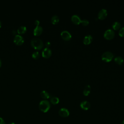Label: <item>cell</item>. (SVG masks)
Listing matches in <instances>:
<instances>
[{"label": "cell", "mask_w": 124, "mask_h": 124, "mask_svg": "<svg viewBox=\"0 0 124 124\" xmlns=\"http://www.w3.org/2000/svg\"><path fill=\"white\" fill-rule=\"evenodd\" d=\"M31 46L35 49H40L43 46V42L41 39L38 38H33L31 42Z\"/></svg>", "instance_id": "6da1fadb"}, {"label": "cell", "mask_w": 124, "mask_h": 124, "mask_svg": "<svg viewBox=\"0 0 124 124\" xmlns=\"http://www.w3.org/2000/svg\"><path fill=\"white\" fill-rule=\"evenodd\" d=\"M50 105L48 101L46 100H43L40 102L39 104V109L43 112H46L50 108Z\"/></svg>", "instance_id": "7a4b0ae2"}, {"label": "cell", "mask_w": 124, "mask_h": 124, "mask_svg": "<svg viewBox=\"0 0 124 124\" xmlns=\"http://www.w3.org/2000/svg\"><path fill=\"white\" fill-rule=\"evenodd\" d=\"M113 56V54L112 52L110 51H106L102 54L101 59L103 61L109 62L112 60Z\"/></svg>", "instance_id": "3957f363"}, {"label": "cell", "mask_w": 124, "mask_h": 124, "mask_svg": "<svg viewBox=\"0 0 124 124\" xmlns=\"http://www.w3.org/2000/svg\"><path fill=\"white\" fill-rule=\"evenodd\" d=\"M115 35L114 31L110 29L107 30L104 33V37L108 40H110L112 39Z\"/></svg>", "instance_id": "277c9868"}, {"label": "cell", "mask_w": 124, "mask_h": 124, "mask_svg": "<svg viewBox=\"0 0 124 124\" xmlns=\"http://www.w3.org/2000/svg\"><path fill=\"white\" fill-rule=\"evenodd\" d=\"M24 38L21 35L19 34H16L14 38V42L16 45H21L24 43Z\"/></svg>", "instance_id": "5b68a950"}, {"label": "cell", "mask_w": 124, "mask_h": 124, "mask_svg": "<svg viewBox=\"0 0 124 124\" xmlns=\"http://www.w3.org/2000/svg\"><path fill=\"white\" fill-rule=\"evenodd\" d=\"M61 36L62 38L65 41L70 40L72 37V35L71 33L67 31H62L61 33Z\"/></svg>", "instance_id": "8992f818"}, {"label": "cell", "mask_w": 124, "mask_h": 124, "mask_svg": "<svg viewBox=\"0 0 124 124\" xmlns=\"http://www.w3.org/2000/svg\"><path fill=\"white\" fill-rule=\"evenodd\" d=\"M108 12L106 9H102L98 13V18L101 20L105 19L107 16Z\"/></svg>", "instance_id": "52a82bcc"}, {"label": "cell", "mask_w": 124, "mask_h": 124, "mask_svg": "<svg viewBox=\"0 0 124 124\" xmlns=\"http://www.w3.org/2000/svg\"><path fill=\"white\" fill-rule=\"evenodd\" d=\"M52 52L51 49L48 47H45L42 51V56L46 58H48L51 55Z\"/></svg>", "instance_id": "ba28073f"}, {"label": "cell", "mask_w": 124, "mask_h": 124, "mask_svg": "<svg viewBox=\"0 0 124 124\" xmlns=\"http://www.w3.org/2000/svg\"><path fill=\"white\" fill-rule=\"evenodd\" d=\"M59 115L62 117H67L69 115V112L66 108H61L59 111Z\"/></svg>", "instance_id": "9c48e42d"}, {"label": "cell", "mask_w": 124, "mask_h": 124, "mask_svg": "<svg viewBox=\"0 0 124 124\" xmlns=\"http://www.w3.org/2000/svg\"><path fill=\"white\" fill-rule=\"evenodd\" d=\"M80 106L82 109L86 110H88L90 108L91 105L89 102L85 100V101H82L80 103Z\"/></svg>", "instance_id": "30bf717a"}, {"label": "cell", "mask_w": 124, "mask_h": 124, "mask_svg": "<svg viewBox=\"0 0 124 124\" xmlns=\"http://www.w3.org/2000/svg\"><path fill=\"white\" fill-rule=\"evenodd\" d=\"M71 20L73 23L76 25H78L81 22V19L80 17L77 15H73L71 16Z\"/></svg>", "instance_id": "8fae6325"}, {"label": "cell", "mask_w": 124, "mask_h": 124, "mask_svg": "<svg viewBox=\"0 0 124 124\" xmlns=\"http://www.w3.org/2000/svg\"><path fill=\"white\" fill-rule=\"evenodd\" d=\"M43 30V28L41 26H36L33 30V34L34 35L36 36L39 35L42 33Z\"/></svg>", "instance_id": "7c38bea8"}, {"label": "cell", "mask_w": 124, "mask_h": 124, "mask_svg": "<svg viewBox=\"0 0 124 124\" xmlns=\"http://www.w3.org/2000/svg\"><path fill=\"white\" fill-rule=\"evenodd\" d=\"M92 40H93V37L91 35L88 34V35H86L84 37L83 41L84 44L88 45L92 42Z\"/></svg>", "instance_id": "4fadbf2b"}, {"label": "cell", "mask_w": 124, "mask_h": 124, "mask_svg": "<svg viewBox=\"0 0 124 124\" xmlns=\"http://www.w3.org/2000/svg\"><path fill=\"white\" fill-rule=\"evenodd\" d=\"M91 86L90 85H89V84L86 85L83 91V94L85 96L88 95L91 92Z\"/></svg>", "instance_id": "5bb4252c"}, {"label": "cell", "mask_w": 124, "mask_h": 124, "mask_svg": "<svg viewBox=\"0 0 124 124\" xmlns=\"http://www.w3.org/2000/svg\"><path fill=\"white\" fill-rule=\"evenodd\" d=\"M40 95L44 99H48L49 97V93L47 91H46L45 90L42 91L41 92Z\"/></svg>", "instance_id": "9a60e30c"}, {"label": "cell", "mask_w": 124, "mask_h": 124, "mask_svg": "<svg viewBox=\"0 0 124 124\" xmlns=\"http://www.w3.org/2000/svg\"><path fill=\"white\" fill-rule=\"evenodd\" d=\"M27 28L25 26H21L17 29V32L19 34H23L26 31Z\"/></svg>", "instance_id": "2e32d148"}, {"label": "cell", "mask_w": 124, "mask_h": 124, "mask_svg": "<svg viewBox=\"0 0 124 124\" xmlns=\"http://www.w3.org/2000/svg\"><path fill=\"white\" fill-rule=\"evenodd\" d=\"M114 61L118 64H122L124 62L123 58L121 56H117L114 58Z\"/></svg>", "instance_id": "e0dca14e"}, {"label": "cell", "mask_w": 124, "mask_h": 124, "mask_svg": "<svg viewBox=\"0 0 124 124\" xmlns=\"http://www.w3.org/2000/svg\"><path fill=\"white\" fill-rule=\"evenodd\" d=\"M112 27L113 30H117L121 27V24L118 21H115L113 23L112 25Z\"/></svg>", "instance_id": "ac0fdd59"}, {"label": "cell", "mask_w": 124, "mask_h": 124, "mask_svg": "<svg viewBox=\"0 0 124 124\" xmlns=\"http://www.w3.org/2000/svg\"><path fill=\"white\" fill-rule=\"evenodd\" d=\"M51 21L53 24H56L59 21V18L57 15H54L51 17Z\"/></svg>", "instance_id": "d6986e66"}, {"label": "cell", "mask_w": 124, "mask_h": 124, "mask_svg": "<svg viewBox=\"0 0 124 124\" xmlns=\"http://www.w3.org/2000/svg\"><path fill=\"white\" fill-rule=\"evenodd\" d=\"M50 102L53 105L57 104L59 102V99L56 96H53L50 99Z\"/></svg>", "instance_id": "ffe728a7"}, {"label": "cell", "mask_w": 124, "mask_h": 124, "mask_svg": "<svg viewBox=\"0 0 124 124\" xmlns=\"http://www.w3.org/2000/svg\"><path fill=\"white\" fill-rule=\"evenodd\" d=\"M40 56V54L39 53L38 51H34L32 53V57L33 59H37L38 58H39Z\"/></svg>", "instance_id": "44dd1931"}, {"label": "cell", "mask_w": 124, "mask_h": 124, "mask_svg": "<svg viewBox=\"0 0 124 124\" xmlns=\"http://www.w3.org/2000/svg\"><path fill=\"white\" fill-rule=\"evenodd\" d=\"M80 23L82 24V25H83L84 26H87V25H88L89 24V21L87 19H83L81 20V22Z\"/></svg>", "instance_id": "7402d4cb"}, {"label": "cell", "mask_w": 124, "mask_h": 124, "mask_svg": "<svg viewBox=\"0 0 124 124\" xmlns=\"http://www.w3.org/2000/svg\"><path fill=\"white\" fill-rule=\"evenodd\" d=\"M119 35L121 37L124 36V27L121 28L119 31Z\"/></svg>", "instance_id": "603a6c76"}, {"label": "cell", "mask_w": 124, "mask_h": 124, "mask_svg": "<svg viewBox=\"0 0 124 124\" xmlns=\"http://www.w3.org/2000/svg\"><path fill=\"white\" fill-rule=\"evenodd\" d=\"M0 124H6L4 120L0 117Z\"/></svg>", "instance_id": "cb8c5ba5"}, {"label": "cell", "mask_w": 124, "mask_h": 124, "mask_svg": "<svg viewBox=\"0 0 124 124\" xmlns=\"http://www.w3.org/2000/svg\"><path fill=\"white\" fill-rule=\"evenodd\" d=\"M51 44H50V42H49V41H47L46 43V47H48L50 46Z\"/></svg>", "instance_id": "d4e9b609"}, {"label": "cell", "mask_w": 124, "mask_h": 124, "mask_svg": "<svg viewBox=\"0 0 124 124\" xmlns=\"http://www.w3.org/2000/svg\"><path fill=\"white\" fill-rule=\"evenodd\" d=\"M39 23H40V21H39L38 20H37V19H36V20L35 21V22H34V24H35L36 26L39 25Z\"/></svg>", "instance_id": "484cf974"}, {"label": "cell", "mask_w": 124, "mask_h": 124, "mask_svg": "<svg viewBox=\"0 0 124 124\" xmlns=\"http://www.w3.org/2000/svg\"><path fill=\"white\" fill-rule=\"evenodd\" d=\"M1 60L0 59V67L1 66Z\"/></svg>", "instance_id": "4316f807"}, {"label": "cell", "mask_w": 124, "mask_h": 124, "mask_svg": "<svg viewBox=\"0 0 124 124\" xmlns=\"http://www.w3.org/2000/svg\"><path fill=\"white\" fill-rule=\"evenodd\" d=\"M8 124H15V123H9Z\"/></svg>", "instance_id": "83f0119b"}, {"label": "cell", "mask_w": 124, "mask_h": 124, "mask_svg": "<svg viewBox=\"0 0 124 124\" xmlns=\"http://www.w3.org/2000/svg\"><path fill=\"white\" fill-rule=\"evenodd\" d=\"M1 21L0 20V28L1 27Z\"/></svg>", "instance_id": "f1b7e54d"}, {"label": "cell", "mask_w": 124, "mask_h": 124, "mask_svg": "<svg viewBox=\"0 0 124 124\" xmlns=\"http://www.w3.org/2000/svg\"><path fill=\"white\" fill-rule=\"evenodd\" d=\"M121 124H124V120L122 122V123H121Z\"/></svg>", "instance_id": "f546056e"}]
</instances>
